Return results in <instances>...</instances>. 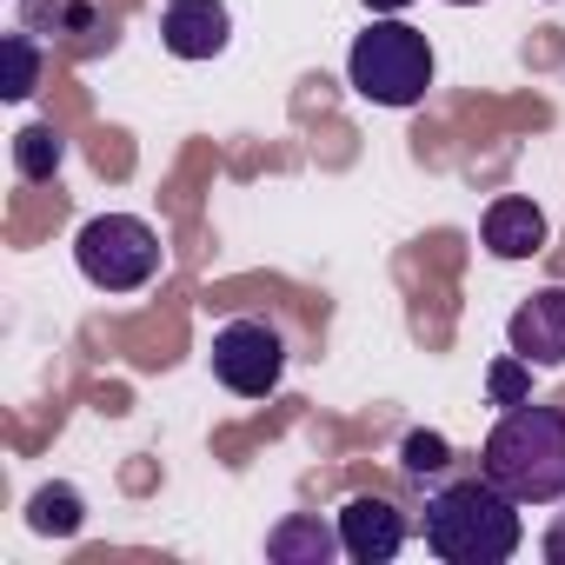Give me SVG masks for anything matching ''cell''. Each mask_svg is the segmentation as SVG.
I'll use <instances>...</instances> for the list:
<instances>
[{"mask_svg":"<svg viewBox=\"0 0 565 565\" xmlns=\"http://www.w3.org/2000/svg\"><path fill=\"white\" fill-rule=\"evenodd\" d=\"M525 525H519V499L499 492L486 472L479 479H452L426 499V545L446 565H505L519 552Z\"/></svg>","mask_w":565,"mask_h":565,"instance_id":"1","label":"cell"},{"mask_svg":"<svg viewBox=\"0 0 565 565\" xmlns=\"http://www.w3.org/2000/svg\"><path fill=\"white\" fill-rule=\"evenodd\" d=\"M499 492H512L519 505H552L565 499V413L558 406H505V419L486 439V466H479Z\"/></svg>","mask_w":565,"mask_h":565,"instance_id":"2","label":"cell"},{"mask_svg":"<svg viewBox=\"0 0 565 565\" xmlns=\"http://www.w3.org/2000/svg\"><path fill=\"white\" fill-rule=\"evenodd\" d=\"M347 81L373 107H419L433 87V41L406 21H373L347 54Z\"/></svg>","mask_w":565,"mask_h":565,"instance_id":"3","label":"cell"},{"mask_svg":"<svg viewBox=\"0 0 565 565\" xmlns=\"http://www.w3.org/2000/svg\"><path fill=\"white\" fill-rule=\"evenodd\" d=\"M74 259L87 273V287H100V294H140L147 279L160 273V233L147 220H134V213H100V220L81 226Z\"/></svg>","mask_w":565,"mask_h":565,"instance_id":"4","label":"cell"},{"mask_svg":"<svg viewBox=\"0 0 565 565\" xmlns=\"http://www.w3.org/2000/svg\"><path fill=\"white\" fill-rule=\"evenodd\" d=\"M213 380L239 399H266L279 380H287V340H279L266 320H226L213 333Z\"/></svg>","mask_w":565,"mask_h":565,"instance_id":"5","label":"cell"},{"mask_svg":"<svg viewBox=\"0 0 565 565\" xmlns=\"http://www.w3.org/2000/svg\"><path fill=\"white\" fill-rule=\"evenodd\" d=\"M233 41V14H226V0H167V14H160V47L173 61H213L226 54Z\"/></svg>","mask_w":565,"mask_h":565,"instance_id":"6","label":"cell"},{"mask_svg":"<svg viewBox=\"0 0 565 565\" xmlns=\"http://www.w3.org/2000/svg\"><path fill=\"white\" fill-rule=\"evenodd\" d=\"M399 545H406V519H399L393 499H380V492L347 499V512H340V552H347V558H360V565H386Z\"/></svg>","mask_w":565,"mask_h":565,"instance_id":"7","label":"cell"},{"mask_svg":"<svg viewBox=\"0 0 565 565\" xmlns=\"http://www.w3.org/2000/svg\"><path fill=\"white\" fill-rule=\"evenodd\" d=\"M505 340H512V353L532 360V366H565V287H539V294L512 313Z\"/></svg>","mask_w":565,"mask_h":565,"instance_id":"8","label":"cell"},{"mask_svg":"<svg viewBox=\"0 0 565 565\" xmlns=\"http://www.w3.org/2000/svg\"><path fill=\"white\" fill-rule=\"evenodd\" d=\"M479 233H486V253H492V259H532V253L545 246V213H539L532 200L505 193V200L486 206Z\"/></svg>","mask_w":565,"mask_h":565,"instance_id":"9","label":"cell"},{"mask_svg":"<svg viewBox=\"0 0 565 565\" xmlns=\"http://www.w3.org/2000/svg\"><path fill=\"white\" fill-rule=\"evenodd\" d=\"M340 552V532L320 525V512H287L266 532V558L273 565H327Z\"/></svg>","mask_w":565,"mask_h":565,"instance_id":"10","label":"cell"},{"mask_svg":"<svg viewBox=\"0 0 565 565\" xmlns=\"http://www.w3.org/2000/svg\"><path fill=\"white\" fill-rule=\"evenodd\" d=\"M28 525L47 532V539H74V532L87 525V499H81L74 486H41V492L28 499Z\"/></svg>","mask_w":565,"mask_h":565,"instance_id":"11","label":"cell"},{"mask_svg":"<svg viewBox=\"0 0 565 565\" xmlns=\"http://www.w3.org/2000/svg\"><path fill=\"white\" fill-rule=\"evenodd\" d=\"M61 160H67V140H61L54 127H21V134H14V167H21V180H54Z\"/></svg>","mask_w":565,"mask_h":565,"instance_id":"12","label":"cell"},{"mask_svg":"<svg viewBox=\"0 0 565 565\" xmlns=\"http://www.w3.org/2000/svg\"><path fill=\"white\" fill-rule=\"evenodd\" d=\"M452 466V446H446V433H406V446H399V472L406 479H439Z\"/></svg>","mask_w":565,"mask_h":565,"instance_id":"13","label":"cell"},{"mask_svg":"<svg viewBox=\"0 0 565 565\" xmlns=\"http://www.w3.org/2000/svg\"><path fill=\"white\" fill-rule=\"evenodd\" d=\"M486 393H492V406H525L532 399V360H499L492 373H486Z\"/></svg>","mask_w":565,"mask_h":565,"instance_id":"14","label":"cell"},{"mask_svg":"<svg viewBox=\"0 0 565 565\" xmlns=\"http://www.w3.org/2000/svg\"><path fill=\"white\" fill-rule=\"evenodd\" d=\"M34 81H41V54H34V41L28 34H8V100H28L34 94Z\"/></svg>","mask_w":565,"mask_h":565,"instance_id":"15","label":"cell"},{"mask_svg":"<svg viewBox=\"0 0 565 565\" xmlns=\"http://www.w3.org/2000/svg\"><path fill=\"white\" fill-rule=\"evenodd\" d=\"M545 558L565 565V519H552V532H545Z\"/></svg>","mask_w":565,"mask_h":565,"instance_id":"16","label":"cell"},{"mask_svg":"<svg viewBox=\"0 0 565 565\" xmlns=\"http://www.w3.org/2000/svg\"><path fill=\"white\" fill-rule=\"evenodd\" d=\"M373 14H399V8H413V0H366Z\"/></svg>","mask_w":565,"mask_h":565,"instance_id":"17","label":"cell"},{"mask_svg":"<svg viewBox=\"0 0 565 565\" xmlns=\"http://www.w3.org/2000/svg\"><path fill=\"white\" fill-rule=\"evenodd\" d=\"M446 8H479V0H446Z\"/></svg>","mask_w":565,"mask_h":565,"instance_id":"18","label":"cell"}]
</instances>
